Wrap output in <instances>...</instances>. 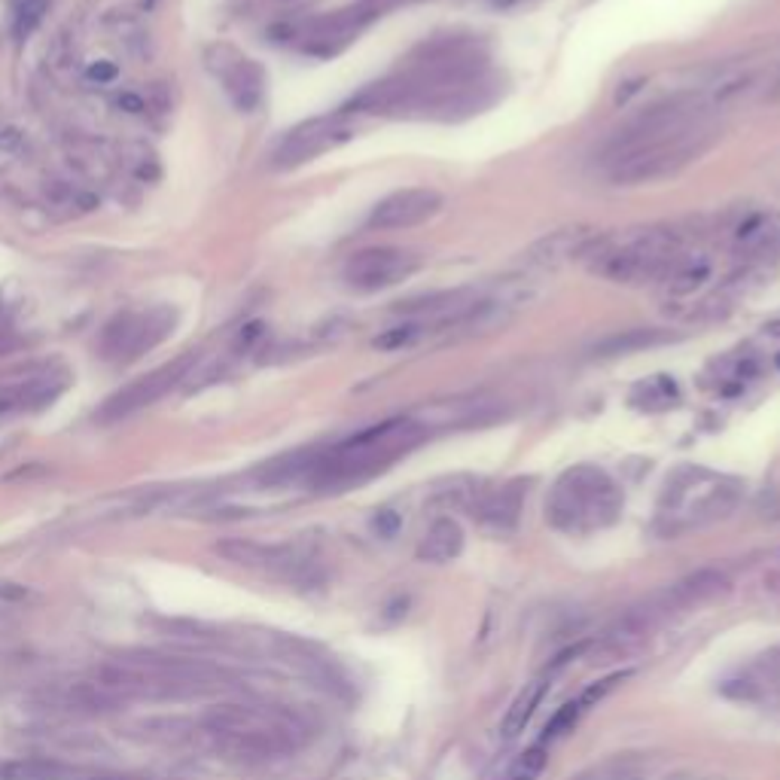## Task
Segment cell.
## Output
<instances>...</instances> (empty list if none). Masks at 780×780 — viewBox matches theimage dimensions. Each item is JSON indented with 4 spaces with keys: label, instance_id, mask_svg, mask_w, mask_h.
I'll return each mask as SVG.
<instances>
[{
    "label": "cell",
    "instance_id": "obj_1",
    "mask_svg": "<svg viewBox=\"0 0 780 780\" xmlns=\"http://www.w3.org/2000/svg\"><path fill=\"white\" fill-rule=\"evenodd\" d=\"M424 433L427 427L412 418H393V421L366 427L344 439L342 445L317 454L308 482L317 491H344V488L363 485V482L388 470L393 461L412 452L424 439Z\"/></svg>",
    "mask_w": 780,
    "mask_h": 780
},
{
    "label": "cell",
    "instance_id": "obj_2",
    "mask_svg": "<svg viewBox=\"0 0 780 780\" xmlns=\"http://www.w3.org/2000/svg\"><path fill=\"white\" fill-rule=\"evenodd\" d=\"M622 512V491L610 473L592 463L570 466L552 485L546 521L561 534H592L610 528Z\"/></svg>",
    "mask_w": 780,
    "mask_h": 780
},
{
    "label": "cell",
    "instance_id": "obj_3",
    "mask_svg": "<svg viewBox=\"0 0 780 780\" xmlns=\"http://www.w3.org/2000/svg\"><path fill=\"white\" fill-rule=\"evenodd\" d=\"M592 271L607 278L610 284L640 287L662 280L665 271L671 269L674 260L683 253V238L677 229H640L629 232L622 238H598L594 241Z\"/></svg>",
    "mask_w": 780,
    "mask_h": 780
},
{
    "label": "cell",
    "instance_id": "obj_4",
    "mask_svg": "<svg viewBox=\"0 0 780 780\" xmlns=\"http://www.w3.org/2000/svg\"><path fill=\"white\" fill-rule=\"evenodd\" d=\"M302 722L284 711H226L211 722L216 744L244 759H269L296 750L302 741Z\"/></svg>",
    "mask_w": 780,
    "mask_h": 780
},
{
    "label": "cell",
    "instance_id": "obj_5",
    "mask_svg": "<svg viewBox=\"0 0 780 780\" xmlns=\"http://www.w3.org/2000/svg\"><path fill=\"white\" fill-rule=\"evenodd\" d=\"M741 500V485L735 479H717L707 470H677L665 485L662 512L680 528H702L726 518Z\"/></svg>",
    "mask_w": 780,
    "mask_h": 780
},
{
    "label": "cell",
    "instance_id": "obj_6",
    "mask_svg": "<svg viewBox=\"0 0 780 780\" xmlns=\"http://www.w3.org/2000/svg\"><path fill=\"white\" fill-rule=\"evenodd\" d=\"M707 147L704 128L693 125L686 132L667 134L662 141L643 143V147L625 152L610 162V180L616 187H647V183L667 180V177L680 174L698 152Z\"/></svg>",
    "mask_w": 780,
    "mask_h": 780
},
{
    "label": "cell",
    "instance_id": "obj_7",
    "mask_svg": "<svg viewBox=\"0 0 780 780\" xmlns=\"http://www.w3.org/2000/svg\"><path fill=\"white\" fill-rule=\"evenodd\" d=\"M177 324V315L171 308H152V311H123L101 329V357L114 363H132L141 353L162 344Z\"/></svg>",
    "mask_w": 780,
    "mask_h": 780
},
{
    "label": "cell",
    "instance_id": "obj_8",
    "mask_svg": "<svg viewBox=\"0 0 780 780\" xmlns=\"http://www.w3.org/2000/svg\"><path fill=\"white\" fill-rule=\"evenodd\" d=\"M421 269V256L403 247H366L348 256L342 269V280L357 293H378L403 284Z\"/></svg>",
    "mask_w": 780,
    "mask_h": 780
},
{
    "label": "cell",
    "instance_id": "obj_9",
    "mask_svg": "<svg viewBox=\"0 0 780 780\" xmlns=\"http://www.w3.org/2000/svg\"><path fill=\"white\" fill-rule=\"evenodd\" d=\"M196 351L183 353V357L171 360V363L152 369V372L141 375L138 381L125 384L123 390L114 393V397L107 399L101 408H98V421L104 424H114V421H123V418H132L134 412H141V408L152 406L156 399H162L168 390L177 388L180 381H187L192 366H196Z\"/></svg>",
    "mask_w": 780,
    "mask_h": 780
},
{
    "label": "cell",
    "instance_id": "obj_10",
    "mask_svg": "<svg viewBox=\"0 0 780 780\" xmlns=\"http://www.w3.org/2000/svg\"><path fill=\"white\" fill-rule=\"evenodd\" d=\"M205 64L207 70L220 79L226 88L229 101L238 110L251 114L265 98V70L253 59H247L244 52H238L229 43H214L205 50Z\"/></svg>",
    "mask_w": 780,
    "mask_h": 780
},
{
    "label": "cell",
    "instance_id": "obj_11",
    "mask_svg": "<svg viewBox=\"0 0 780 780\" xmlns=\"http://www.w3.org/2000/svg\"><path fill=\"white\" fill-rule=\"evenodd\" d=\"M353 128L342 114L339 116H324V119H311V123L299 125L296 132H289L284 143L275 152V168H299L311 159L324 156V152L342 147L353 138Z\"/></svg>",
    "mask_w": 780,
    "mask_h": 780
},
{
    "label": "cell",
    "instance_id": "obj_12",
    "mask_svg": "<svg viewBox=\"0 0 780 780\" xmlns=\"http://www.w3.org/2000/svg\"><path fill=\"white\" fill-rule=\"evenodd\" d=\"M442 205H445V198L430 187L397 189L372 207V214H369V229L397 232V229L421 226V223H427L430 216H436L442 211Z\"/></svg>",
    "mask_w": 780,
    "mask_h": 780
},
{
    "label": "cell",
    "instance_id": "obj_13",
    "mask_svg": "<svg viewBox=\"0 0 780 780\" xmlns=\"http://www.w3.org/2000/svg\"><path fill=\"white\" fill-rule=\"evenodd\" d=\"M594 232L589 226H564L555 229L549 235L537 238L534 244L521 253V269L525 275H549V271L561 269L570 260H583L589 256L594 244Z\"/></svg>",
    "mask_w": 780,
    "mask_h": 780
},
{
    "label": "cell",
    "instance_id": "obj_14",
    "mask_svg": "<svg viewBox=\"0 0 780 780\" xmlns=\"http://www.w3.org/2000/svg\"><path fill=\"white\" fill-rule=\"evenodd\" d=\"M731 251L744 265L762 269L768 260L780 253V214L775 211H756L741 226L735 229Z\"/></svg>",
    "mask_w": 780,
    "mask_h": 780
},
{
    "label": "cell",
    "instance_id": "obj_15",
    "mask_svg": "<svg viewBox=\"0 0 780 780\" xmlns=\"http://www.w3.org/2000/svg\"><path fill=\"white\" fill-rule=\"evenodd\" d=\"M525 494H528V482L525 479H512L500 485L497 491L485 494L476 506V516L488 530L494 534H509L518 525L521 506H525Z\"/></svg>",
    "mask_w": 780,
    "mask_h": 780
},
{
    "label": "cell",
    "instance_id": "obj_16",
    "mask_svg": "<svg viewBox=\"0 0 780 780\" xmlns=\"http://www.w3.org/2000/svg\"><path fill=\"white\" fill-rule=\"evenodd\" d=\"M369 15L363 10H339L333 15H324L317 19L315 25L305 31V46L311 52L320 55H333L335 50H342L348 40L357 37V31L366 25Z\"/></svg>",
    "mask_w": 780,
    "mask_h": 780
},
{
    "label": "cell",
    "instance_id": "obj_17",
    "mask_svg": "<svg viewBox=\"0 0 780 780\" xmlns=\"http://www.w3.org/2000/svg\"><path fill=\"white\" fill-rule=\"evenodd\" d=\"M713 275V260L707 253L683 251L662 278V293L667 299H689L702 289Z\"/></svg>",
    "mask_w": 780,
    "mask_h": 780
},
{
    "label": "cell",
    "instance_id": "obj_18",
    "mask_svg": "<svg viewBox=\"0 0 780 780\" xmlns=\"http://www.w3.org/2000/svg\"><path fill=\"white\" fill-rule=\"evenodd\" d=\"M463 549V528L457 525L452 516H442L424 530L421 543H418V561L427 564H448Z\"/></svg>",
    "mask_w": 780,
    "mask_h": 780
},
{
    "label": "cell",
    "instance_id": "obj_19",
    "mask_svg": "<svg viewBox=\"0 0 780 780\" xmlns=\"http://www.w3.org/2000/svg\"><path fill=\"white\" fill-rule=\"evenodd\" d=\"M726 589H729L726 574H720V570H698V574L680 579L677 585H671L665 594H667V601H671L674 613H677V610L698 607V604H704V601H713Z\"/></svg>",
    "mask_w": 780,
    "mask_h": 780
},
{
    "label": "cell",
    "instance_id": "obj_20",
    "mask_svg": "<svg viewBox=\"0 0 780 780\" xmlns=\"http://www.w3.org/2000/svg\"><path fill=\"white\" fill-rule=\"evenodd\" d=\"M653 768V759L643 753H616L607 759L594 762L585 771H579L570 780H643Z\"/></svg>",
    "mask_w": 780,
    "mask_h": 780
},
{
    "label": "cell",
    "instance_id": "obj_21",
    "mask_svg": "<svg viewBox=\"0 0 780 780\" xmlns=\"http://www.w3.org/2000/svg\"><path fill=\"white\" fill-rule=\"evenodd\" d=\"M671 339H674L671 333H665V329H653V326L622 329V333L607 335L604 342L594 344V353H598V357H629V353L656 348V344H665Z\"/></svg>",
    "mask_w": 780,
    "mask_h": 780
},
{
    "label": "cell",
    "instance_id": "obj_22",
    "mask_svg": "<svg viewBox=\"0 0 780 780\" xmlns=\"http://www.w3.org/2000/svg\"><path fill=\"white\" fill-rule=\"evenodd\" d=\"M546 689H549V671H546L543 677L525 683V689H521V693L516 695V702L509 704V711H506V717H503L500 731H503L506 738H516L518 731H525L530 717H534L537 707H540V702H543Z\"/></svg>",
    "mask_w": 780,
    "mask_h": 780
},
{
    "label": "cell",
    "instance_id": "obj_23",
    "mask_svg": "<svg viewBox=\"0 0 780 780\" xmlns=\"http://www.w3.org/2000/svg\"><path fill=\"white\" fill-rule=\"evenodd\" d=\"M680 403V388L671 375H653L647 381L634 384L631 390V406L647 408V412H662Z\"/></svg>",
    "mask_w": 780,
    "mask_h": 780
},
{
    "label": "cell",
    "instance_id": "obj_24",
    "mask_svg": "<svg viewBox=\"0 0 780 780\" xmlns=\"http://www.w3.org/2000/svg\"><path fill=\"white\" fill-rule=\"evenodd\" d=\"M430 333V320H418V317H408L403 320V324L384 329V333H378L372 339V348L378 351H408L415 348L418 342L424 339V335Z\"/></svg>",
    "mask_w": 780,
    "mask_h": 780
},
{
    "label": "cell",
    "instance_id": "obj_25",
    "mask_svg": "<svg viewBox=\"0 0 780 780\" xmlns=\"http://www.w3.org/2000/svg\"><path fill=\"white\" fill-rule=\"evenodd\" d=\"M68 378L64 375H40V378H31L28 384H22L15 390V406H25V408H43L50 406L55 397L64 390Z\"/></svg>",
    "mask_w": 780,
    "mask_h": 780
},
{
    "label": "cell",
    "instance_id": "obj_26",
    "mask_svg": "<svg viewBox=\"0 0 780 780\" xmlns=\"http://www.w3.org/2000/svg\"><path fill=\"white\" fill-rule=\"evenodd\" d=\"M543 768H546V747L534 744V747H528V750H521L516 759L509 762L503 780H537L543 775Z\"/></svg>",
    "mask_w": 780,
    "mask_h": 780
},
{
    "label": "cell",
    "instance_id": "obj_27",
    "mask_svg": "<svg viewBox=\"0 0 780 780\" xmlns=\"http://www.w3.org/2000/svg\"><path fill=\"white\" fill-rule=\"evenodd\" d=\"M579 713H583V707H579V702H567V704H561L558 711L552 713V720L546 722L543 741H558V738L570 735V731L576 729V722H579Z\"/></svg>",
    "mask_w": 780,
    "mask_h": 780
},
{
    "label": "cell",
    "instance_id": "obj_28",
    "mask_svg": "<svg viewBox=\"0 0 780 780\" xmlns=\"http://www.w3.org/2000/svg\"><path fill=\"white\" fill-rule=\"evenodd\" d=\"M50 13V0H22L15 10V34L31 37Z\"/></svg>",
    "mask_w": 780,
    "mask_h": 780
},
{
    "label": "cell",
    "instance_id": "obj_29",
    "mask_svg": "<svg viewBox=\"0 0 780 780\" xmlns=\"http://www.w3.org/2000/svg\"><path fill=\"white\" fill-rule=\"evenodd\" d=\"M119 74H123V70H119V64H116V61H107V59L88 61L86 70H83V77H86L88 86H114L116 79H119Z\"/></svg>",
    "mask_w": 780,
    "mask_h": 780
},
{
    "label": "cell",
    "instance_id": "obj_30",
    "mask_svg": "<svg viewBox=\"0 0 780 780\" xmlns=\"http://www.w3.org/2000/svg\"><path fill=\"white\" fill-rule=\"evenodd\" d=\"M28 147V132L19 125H0V156L15 159L22 150Z\"/></svg>",
    "mask_w": 780,
    "mask_h": 780
},
{
    "label": "cell",
    "instance_id": "obj_31",
    "mask_svg": "<svg viewBox=\"0 0 780 780\" xmlns=\"http://www.w3.org/2000/svg\"><path fill=\"white\" fill-rule=\"evenodd\" d=\"M625 677H629V671H625V674H613V677H604V680L592 683V686L583 693V698H579V707H583V711H585V707H592V704L604 702L607 693H613V689H616Z\"/></svg>",
    "mask_w": 780,
    "mask_h": 780
},
{
    "label": "cell",
    "instance_id": "obj_32",
    "mask_svg": "<svg viewBox=\"0 0 780 780\" xmlns=\"http://www.w3.org/2000/svg\"><path fill=\"white\" fill-rule=\"evenodd\" d=\"M265 335H269V329H265L262 320H253V324L241 326L238 335H235V353L241 351H256L260 344L265 342Z\"/></svg>",
    "mask_w": 780,
    "mask_h": 780
},
{
    "label": "cell",
    "instance_id": "obj_33",
    "mask_svg": "<svg viewBox=\"0 0 780 780\" xmlns=\"http://www.w3.org/2000/svg\"><path fill=\"white\" fill-rule=\"evenodd\" d=\"M114 107L119 110V114H125V116H143V114H147V107H150V101L143 98L141 92L125 88V92L114 95Z\"/></svg>",
    "mask_w": 780,
    "mask_h": 780
},
{
    "label": "cell",
    "instance_id": "obj_34",
    "mask_svg": "<svg viewBox=\"0 0 780 780\" xmlns=\"http://www.w3.org/2000/svg\"><path fill=\"white\" fill-rule=\"evenodd\" d=\"M372 525H375V530H378L381 537H393V534L399 530V525H403V518H399L393 509H381V512L375 516Z\"/></svg>",
    "mask_w": 780,
    "mask_h": 780
},
{
    "label": "cell",
    "instance_id": "obj_35",
    "mask_svg": "<svg viewBox=\"0 0 780 780\" xmlns=\"http://www.w3.org/2000/svg\"><path fill=\"white\" fill-rule=\"evenodd\" d=\"M762 335H766V339H780V317L768 320V324L762 326Z\"/></svg>",
    "mask_w": 780,
    "mask_h": 780
},
{
    "label": "cell",
    "instance_id": "obj_36",
    "mask_svg": "<svg viewBox=\"0 0 780 780\" xmlns=\"http://www.w3.org/2000/svg\"><path fill=\"white\" fill-rule=\"evenodd\" d=\"M525 0H491V6H497V10H512V6H521Z\"/></svg>",
    "mask_w": 780,
    "mask_h": 780
},
{
    "label": "cell",
    "instance_id": "obj_37",
    "mask_svg": "<svg viewBox=\"0 0 780 780\" xmlns=\"http://www.w3.org/2000/svg\"><path fill=\"white\" fill-rule=\"evenodd\" d=\"M671 780H702V777H695V775H677V777H671Z\"/></svg>",
    "mask_w": 780,
    "mask_h": 780
},
{
    "label": "cell",
    "instance_id": "obj_38",
    "mask_svg": "<svg viewBox=\"0 0 780 780\" xmlns=\"http://www.w3.org/2000/svg\"><path fill=\"white\" fill-rule=\"evenodd\" d=\"M775 95H777V98H780V77H777V83H775Z\"/></svg>",
    "mask_w": 780,
    "mask_h": 780
},
{
    "label": "cell",
    "instance_id": "obj_39",
    "mask_svg": "<svg viewBox=\"0 0 780 780\" xmlns=\"http://www.w3.org/2000/svg\"><path fill=\"white\" fill-rule=\"evenodd\" d=\"M775 366L780 369V353H777V357H775Z\"/></svg>",
    "mask_w": 780,
    "mask_h": 780
}]
</instances>
